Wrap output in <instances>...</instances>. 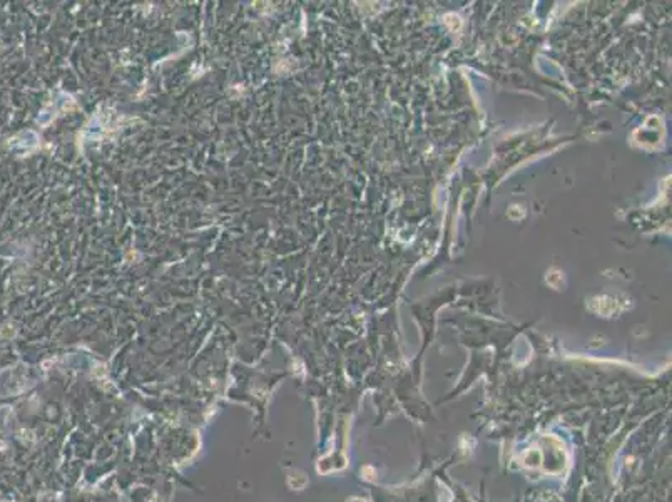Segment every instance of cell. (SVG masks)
Segmentation results:
<instances>
[{
  "label": "cell",
  "instance_id": "6da1fadb",
  "mask_svg": "<svg viewBox=\"0 0 672 502\" xmlns=\"http://www.w3.org/2000/svg\"><path fill=\"white\" fill-rule=\"evenodd\" d=\"M296 475H298L296 479H294L293 475H289V484H291V487H294L296 491H301V489L308 484V479H306L303 474H296Z\"/></svg>",
  "mask_w": 672,
  "mask_h": 502
},
{
  "label": "cell",
  "instance_id": "7a4b0ae2",
  "mask_svg": "<svg viewBox=\"0 0 672 502\" xmlns=\"http://www.w3.org/2000/svg\"><path fill=\"white\" fill-rule=\"evenodd\" d=\"M346 502H366L364 499H359V497H351L350 501H346Z\"/></svg>",
  "mask_w": 672,
  "mask_h": 502
}]
</instances>
